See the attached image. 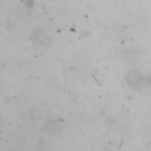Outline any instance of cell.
Returning <instances> with one entry per match:
<instances>
[{
  "instance_id": "obj_1",
  "label": "cell",
  "mask_w": 151,
  "mask_h": 151,
  "mask_svg": "<svg viewBox=\"0 0 151 151\" xmlns=\"http://www.w3.org/2000/svg\"><path fill=\"white\" fill-rule=\"evenodd\" d=\"M32 40H33L37 45H39V46H48L51 39H50V35H48L45 31L39 29V31H35V32L33 33Z\"/></svg>"
},
{
  "instance_id": "obj_4",
  "label": "cell",
  "mask_w": 151,
  "mask_h": 151,
  "mask_svg": "<svg viewBox=\"0 0 151 151\" xmlns=\"http://www.w3.org/2000/svg\"><path fill=\"white\" fill-rule=\"evenodd\" d=\"M46 130L48 132H57V131H59V126H58V124L55 122H50L46 125Z\"/></svg>"
},
{
  "instance_id": "obj_3",
  "label": "cell",
  "mask_w": 151,
  "mask_h": 151,
  "mask_svg": "<svg viewBox=\"0 0 151 151\" xmlns=\"http://www.w3.org/2000/svg\"><path fill=\"white\" fill-rule=\"evenodd\" d=\"M124 58H125V60H126L127 63H130V64H132V65H134V64L139 60V55H138L134 51H129V52H126Z\"/></svg>"
},
{
  "instance_id": "obj_2",
  "label": "cell",
  "mask_w": 151,
  "mask_h": 151,
  "mask_svg": "<svg viewBox=\"0 0 151 151\" xmlns=\"http://www.w3.org/2000/svg\"><path fill=\"white\" fill-rule=\"evenodd\" d=\"M142 74L139 73V72H137V71H131V72H129L127 73V77H126V80H127V83H129V85L130 86H132V87H137V86H139L140 84H142Z\"/></svg>"
}]
</instances>
